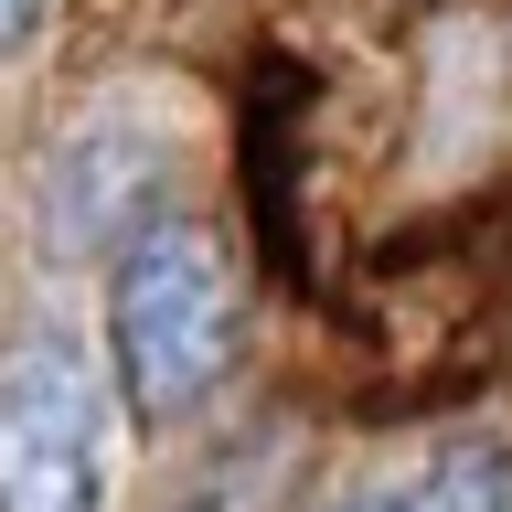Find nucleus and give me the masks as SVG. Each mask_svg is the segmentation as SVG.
Instances as JSON below:
<instances>
[{"mask_svg": "<svg viewBox=\"0 0 512 512\" xmlns=\"http://www.w3.org/2000/svg\"><path fill=\"white\" fill-rule=\"evenodd\" d=\"M235 331H246V288H235V256L203 235V224L150 214L118 246V288H107V352H118V395L139 427H171L224 384L235 363Z\"/></svg>", "mask_w": 512, "mask_h": 512, "instance_id": "obj_1", "label": "nucleus"}, {"mask_svg": "<svg viewBox=\"0 0 512 512\" xmlns=\"http://www.w3.org/2000/svg\"><path fill=\"white\" fill-rule=\"evenodd\" d=\"M107 502V395L64 342L0 363V512H96Z\"/></svg>", "mask_w": 512, "mask_h": 512, "instance_id": "obj_2", "label": "nucleus"}, {"mask_svg": "<svg viewBox=\"0 0 512 512\" xmlns=\"http://www.w3.org/2000/svg\"><path fill=\"white\" fill-rule=\"evenodd\" d=\"M352 512H512V459L502 448H448V459H427V480L374 491Z\"/></svg>", "mask_w": 512, "mask_h": 512, "instance_id": "obj_3", "label": "nucleus"}, {"mask_svg": "<svg viewBox=\"0 0 512 512\" xmlns=\"http://www.w3.org/2000/svg\"><path fill=\"white\" fill-rule=\"evenodd\" d=\"M32 22H43V0H0V54H11V43H32Z\"/></svg>", "mask_w": 512, "mask_h": 512, "instance_id": "obj_4", "label": "nucleus"}]
</instances>
